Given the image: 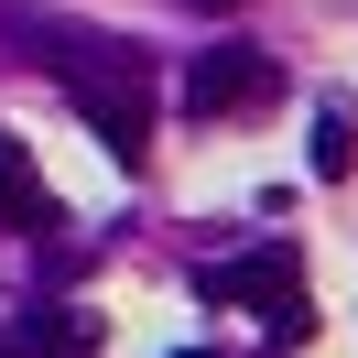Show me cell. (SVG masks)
<instances>
[{
    "label": "cell",
    "mask_w": 358,
    "mask_h": 358,
    "mask_svg": "<svg viewBox=\"0 0 358 358\" xmlns=\"http://www.w3.org/2000/svg\"><path fill=\"white\" fill-rule=\"evenodd\" d=\"M348 163H358V152H348V120H336V109H326V120H315V174H326V185H336V174H348Z\"/></svg>",
    "instance_id": "obj_6"
},
{
    "label": "cell",
    "mask_w": 358,
    "mask_h": 358,
    "mask_svg": "<svg viewBox=\"0 0 358 358\" xmlns=\"http://www.w3.org/2000/svg\"><path fill=\"white\" fill-rule=\"evenodd\" d=\"M196 293H206V304H250L271 336H304V326H315L304 261H293L282 239H271V250H250V261H206V271H196Z\"/></svg>",
    "instance_id": "obj_1"
},
{
    "label": "cell",
    "mask_w": 358,
    "mask_h": 358,
    "mask_svg": "<svg viewBox=\"0 0 358 358\" xmlns=\"http://www.w3.org/2000/svg\"><path fill=\"white\" fill-rule=\"evenodd\" d=\"M0 228H55V196L33 185V163H22L11 131H0Z\"/></svg>",
    "instance_id": "obj_5"
},
{
    "label": "cell",
    "mask_w": 358,
    "mask_h": 358,
    "mask_svg": "<svg viewBox=\"0 0 358 358\" xmlns=\"http://www.w3.org/2000/svg\"><path fill=\"white\" fill-rule=\"evenodd\" d=\"M0 358H11V348H0Z\"/></svg>",
    "instance_id": "obj_9"
},
{
    "label": "cell",
    "mask_w": 358,
    "mask_h": 358,
    "mask_svg": "<svg viewBox=\"0 0 358 358\" xmlns=\"http://www.w3.org/2000/svg\"><path fill=\"white\" fill-rule=\"evenodd\" d=\"M196 11H239V0H196Z\"/></svg>",
    "instance_id": "obj_7"
},
{
    "label": "cell",
    "mask_w": 358,
    "mask_h": 358,
    "mask_svg": "<svg viewBox=\"0 0 358 358\" xmlns=\"http://www.w3.org/2000/svg\"><path fill=\"white\" fill-rule=\"evenodd\" d=\"M271 87H282V76L261 66V55H196V66H185V109L196 120H228V109H271Z\"/></svg>",
    "instance_id": "obj_3"
},
{
    "label": "cell",
    "mask_w": 358,
    "mask_h": 358,
    "mask_svg": "<svg viewBox=\"0 0 358 358\" xmlns=\"http://www.w3.org/2000/svg\"><path fill=\"white\" fill-rule=\"evenodd\" d=\"M174 358H217V348H174Z\"/></svg>",
    "instance_id": "obj_8"
},
{
    "label": "cell",
    "mask_w": 358,
    "mask_h": 358,
    "mask_svg": "<svg viewBox=\"0 0 358 358\" xmlns=\"http://www.w3.org/2000/svg\"><path fill=\"white\" fill-rule=\"evenodd\" d=\"M22 348L33 358H98V315L87 304H33L22 315Z\"/></svg>",
    "instance_id": "obj_4"
},
{
    "label": "cell",
    "mask_w": 358,
    "mask_h": 358,
    "mask_svg": "<svg viewBox=\"0 0 358 358\" xmlns=\"http://www.w3.org/2000/svg\"><path fill=\"white\" fill-rule=\"evenodd\" d=\"M66 98H76V120L98 131V152H120V163L152 152V98H141L131 66H87V55H66Z\"/></svg>",
    "instance_id": "obj_2"
}]
</instances>
